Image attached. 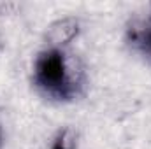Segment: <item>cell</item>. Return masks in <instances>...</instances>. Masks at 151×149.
I'll return each mask as SVG.
<instances>
[{
    "label": "cell",
    "mask_w": 151,
    "mask_h": 149,
    "mask_svg": "<svg viewBox=\"0 0 151 149\" xmlns=\"http://www.w3.org/2000/svg\"><path fill=\"white\" fill-rule=\"evenodd\" d=\"M34 82L46 95L70 100L83 86V72L60 47L40 51L34 65Z\"/></svg>",
    "instance_id": "obj_1"
},
{
    "label": "cell",
    "mask_w": 151,
    "mask_h": 149,
    "mask_svg": "<svg viewBox=\"0 0 151 149\" xmlns=\"http://www.w3.org/2000/svg\"><path fill=\"white\" fill-rule=\"evenodd\" d=\"M79 34V23L74 18H62L49 25L46 39L49 42V47H60L69 44Z\"/></svg>",
    "instance_id": "obj_2"
},
{
    "label": "cell",
    "mask_w": 151,
    "mask_h": 149,
    "mask_svg": "<svg viewBox=\"0 0 151 149\" xmlns=\"http://www.w3.org/2000/svg\"><path fill=\"white\" fill-rule=\"evenodd\" d=\"M128 44L151 62V14L146 21H135L127 30Z\"/></svg>",
    "instance_id": "obj_3"
},
{
    "label": "cell",
    "mask_w": 151,
    "mask_h": 149,
    "mask_svg": "<svg viewBox=\"0 0 151 149\" xmlns=\"http://www.w3.org/2000/svg\"><path fill=\"white\" fill-rule=\"evenodd\" d=\"M76 148H77V133L70 126L62 128L55 135V139L51 140V149H76Z\"/></svg>",
    "instance_id": "obj_4"
},
{
    "label": "cell",
    "mask_w": 151,
    "mask_h": 149,
    "mask_svg": "<svg viewBox=\"0 0 151 149\" xmlns=\"http://www.w3.org/2000/svg\"><path fill=\"white\" fill-rule=\"evenodd\" d=\"M2 47H4V39H2V34H0V51H2Z\"/></svg>",
    "instance_id": "obj_5"
},
{
    "label": "cell",
    "mask_w": 151,
    "mask_h": 149,
    "mask_svg": "<svg viewBox=\"0 0 151 149\" xmlns=\"http://www.w3.org/2000/svg\"><path fill=\"white\" fill-rule=\"evenodd\" d=\"M0 146H2V126H0Z\"/></svg>",
    "instance_id": "obj_6"
}]
</instances>
